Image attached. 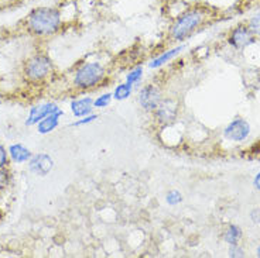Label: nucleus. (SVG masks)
Returning <instances> with one entry per match:
<instances>
[{"label":"nucleus","instance_id":"obj_10","mask_svg":"<svg viewBox=\"0 0 260 258\" xmlns=\"http://www.w3.org/2000/svg\"><path fill=\"white\" fill-rule=\"evenodd\" d=\"M229 43H231V46L238 48V50L246 48L247 46H250V44L254 43V34L246 26L236 27V28H234V31L231 32Z\"/></svg>","mask_w":260,"mask_h":258},{"label":"nucleus","instance_id":"obj_12","mask_svg":"<svg viewBox=\"0 0 260 258\" xmlns=\"http://www.w3.org/2000/svg\"><path fill=\"white\" fill-rule=\"evenodd\" d=\"M64 116V110H58L55 113H52L46 119H43L41 122L37 124V131L40 134H50L54 130L59 126V117Z\"/></svg>","mask_w":260,"mask_h":258},{"label":"nucleus","instance_id":"obj_15","mask_svg":"<svg viewBox=\"0 0 260 258\" xmlns=\"http://www.w3.org/2000/svg\"><path fill=\"white\" fill-rule=\"evenodd\" d=\"M132 92H133V85L124 82V84L117 85L112 95H113V99H116V100H126L127 97L132 96Z\"/></svg>","mask_w":260,"mask_h":258},{"label":"nucleus","instance_id":"obj_18","mask_svg":"<svg viewBox=\"0 0 260 258\" xmlns=\"http://www.w3.org/2000/svg\"><path fill=\"white\" fill-rule=\"evenodd\" d=\"M112 99H113L112 93H102L101 96H98L93 100V107L95 109H105V107H108L111 104Z\"/></svg>","mask_w":260,"mask_h":258},{"label":"nucleus","instance_id":"obj_1","mask_svg":"<svg viewBox=\"0 0 260 258\" xmlns=\"http://www.w3.org/2000/svg\"><path fill=\"white\" fill-rule=\"evenodd\" d=\"M62 26L61 13L55 7H37L27 16V28L36 35H52Z\"/></svg>","mask_w":260,"mask_h":258},{"label":"nucleus","instance_id":"obj_9","mask_svg":"<svg viewBox=\"0 0 260 258\" xmlns=\"http://www.w3.org/2000/svg\"><path fill=\"white\" fill-rule=\"evenodd\" d=\"M61 110L55 103L51 102H47V103L37 104V106H32L28 113V117L26 120V126H37L43 119H46L47 116H50L52 113Z\"/></svg>","mask_w":260,"mask_h":258},{"label":"nucleus","instance_id":"obj_13","mask_svg":"<svg viewBox=\"0 0 260 258\" xmlns=\"http://www.w3.org/2000/svg\"><path fill=\"white\" fill-rule=\"evenodd\" d=\"M9 157H10V160L16 164H24V162H28V160L31 158L32 153L30 150L27 149L26 145H23V144H12L9 149Z\"/></svg>","mask_w":260,"mask_h":258},{"label":"nucleus","instance_id":"obj_2","mask_svg":"<svg viewBox=\"0 0 260 258\" xmlns=\"http://www.w3.org/2000/svg\"><path fill=\"white\" fill-rule=\"evenodd\" d=\"M204 19H205V13L200 7H194V9L184 12L181 16L177 17L170 28V39L173 41H178V43L187 40L198 27L201 26Z\"/></svg>","mask_w":260,"mask_h":258},{"label":"nucleus","instance_id":"obj_7","mask_svg":"<svg viewBox=\"0 0 260 258\" xmlns=\"http://www.w3.org/2000/svg\"><path fill=\"white\" fill-rule=\"evenodd\" d=\"M223 134H225L228 140L241 142L243 140H246L249 134H250V126H249V123L246 120L236 119V120L228 124Z\"/></svg>","mask_w":260,"mask_h":258},{"label":"nucleus","instance_id":"obj_22","mask_svg":"<svg viewBox=\"0 0 260 258\" xmlns=\"http://www.w3.org/2000/svg\"><path fill=\"white\" fill-rule=\"evenodd\" d=\"M249 28L252 30L253 34H257L260 35V13L253 16L252 19L249 20Z\"/></svg>","mask_w":260,"mask_h":258},{"label":"nucleus","instance_id":"obj_16","mask_svg":"<svg viewBox=\"0 0 260 258\" xmlns=\"http://www.w3.org/2000/svg\"><path fill=\"white\" fill-rule=\"evenodd\" d=\"M223 239H225V241H226L229 245L238 244V243H239V240L242 239L241 227L235 226V225L229 226V229H228L226 232H225V236H223Z\"/></svg>","mask_w":260,"mask_h":258},{"label":"nucleus","instance_id":"obj_25","mask_svg":"<svg viewBox=\"0 0 260 258\" xmlns=\"http://www.w3.org/2000/svg\"><path fill=\"white\" fill-rule=\"evenodd\" d=\"M253 185L256 189H259L260 191V172L256 175V178H254V181H253Z\"/></svg>","mask_w":260,"mask_h":258},{"label":"nucleus","instance_id":"obj_26","mask_svg":"<svg viewBox=\"0 0 260 258\" xmlns=\"http://www.w3.org/2000/svg\"><path fill=\"white\" fill-rule=\"evenodd\" d=\"M257 257L260 258V247H259V248H257Z\"/></svg>","mask_w":260,"mask_h":258},{"label":"nucleus","instance_id":"obj_8","mask_svg":"<svg viewBox=\"0 0 260 258\" xmlns=\"http://www.w3.org/2000/svg\"><path fill=\"white\" fill-rule=\"evenodd\" d=\"M177 102L174 99H164L158 103L157 109L154 110L156 120L161 124H170L176 120L177 117Z\"/></svg>","mask_w":260,"mask_h":258},{"label":"nucleus","instance_id":"obj_21","mask_svg":"<svg viewBox=\"0 0 260 258\" xmlns=\"http://www.w3.org/2000/svg\"><path fill=\"white\" fill-rule=\"evenodd\" d=\"M9 160H10L9 151L3 144H0V169H3V168H6L9 165Z\"/></svg>","mask_w":260,"mask_h":258},{"label":"nucleus","instance_id":"obj_5","mask_svg":"<svg viewBox=\"0 0 260 258\" xmlns=\"http://www.w3.org/2000/svg\"><path fill=\"white\" fill-rule=\"evenodd\" d=\"M54 168V160L51 155L46 153H39V154H32L31 158L28 160V169L32 174L39 175V176H46L52 171Z\"/></svg>","mask_w":260,"mask_h":258},{"label":"nucleus","instance_id":"obj_24","mask_svg":"<svg viewBox=\"0 0 260 258\" xmlns=\"http://www.w3.org/2000/svg\"><path fill=\"white\" fill-rule=\"evenodd\" d=\"M250 219L256 225H260V207H256L254 210L250 212Z\"/></svg>","mask_w":260,"mask_h":258},{"label":"nucleus","instance_id":"obj_17","mask_svg":"<svg viewBox=\"0 0 260 258\" xmlns=\"http://www.w3.org/2000/svg\"><path fill=\"white\" fill-rule=\"evenodd\" d=\"M142 78H143V66H136L126 75V82L130 85H136L142 81Z\"/></svg>","mask_w":260,"mask_h":258},{"label":"nucleus","instance_id":"obj_19","mask_svg":"<svg viewBox=\"0 0 260 258\" xmlns=\"http://www.w3.org/2000/svg\"><path fill=\"white\" fill-rule=\"evenodd\" d=\"M166 202H167L169 206H177V205H180L182 202V195L178 191H176V189H173V191H170L169 194L166 195Z\"/></svg>","mask_w":260,"mask_h":258},{"label":"nucleus","instance_id":"obj_11","mask_svg":"<svg viewBox=\"0 0 260 258\" xmlns=\"http://www.w3.org/2000/svg\"><path fill=\"white\" fill-rule=\"evenodd\" d=\"M93 109H95L93 107V100H92L91 97H81V99H77V100H74L71 103L72 115L77 119L91 115Z\"/></svg>","mask_w":260,"mask_h":258},{"label":"nucleus","instance_id":"obj_3","mask_svg":"<svg viewBox=\"0 0 260 258\" xmlns=\"http://www.w3.org/2000/svg\"><path fill=\"white\" fill-rule=\"evenodd\" d=\"M106 77V69L99 62H88L79 66L74 75V86L81 91H89L96 88Z\"/></svg>","mask_w":260,"mask_h":258},{"label":"nucleus","instance_id":"obj_4","mask_svg":"<svg viewBox=\"0 0 260 258\" xmlns=\"http://www.w3.org/2000/svg\"><path fill=\"white\" fill-rule=\"evenodd\" d=\"M54 71L52 61L44 54H36L27 59L24 64V75L31 82H41L50 77Z\"/></svg>","mask_w":260,"mask_h":258},{"label":"nucleus","instance_id":"obj_14","mask_svg":"<svg viewBox=\"0 0 260 258\" xmlns=\"http://www.w3.org/2000/svg\"><path fill=\"white\" fill-rule=\"evenodd\" d=\"M182 50H185V47L184 46H178L176 48H171L169 51H164L162 54H160L158 57H156L154 59H151V62L149 64L150 68H153V69H157V68H161L162 65L169 64L170 61H173V59L176 58L177 55H180L182 52Z\"/></svg>","mask_w":260,"mask_h":258},{"label":"nucleus","instance_id":"obj_23","mask_svg":"<svg viewBox=\"0 0 260 258\" xmlns=\"http://www.w3.org/2000/svg\"><path fill=\"white\" fill-rule=\"evenodd\" d=\"M229 257H245V251L242 250L241 247L238 244L231 245V250H229Z\"/></svg>","mask_w":260,"mask_h":258},{"label":"nucleus","instance_id":"obj_20","mask_svg":"<svg viewBox=\"0 0 260 258\" xmlns=\"http://www.w3.org/2000/svg\"><path fill=\"white\" fill-rule=\"evenodd\" d=\"M98 119H99L98 115L91 113V115H88V116H85V117H81V119H78L77 122L72 123V126H75V127H81V126H85V124H89V123L95 122V120H98Z\"/></svg>","mask_w":260,"mask_h":258},{"label":"nucleus","instance_id":"obj_6","mask_svg":"<svg viewBox=\"0 0 260 258\" xmlns=\"http://www.w3.org/2000/svg\"><path fill=\"white\" fill-rule=\"evenodd\" d=\"M139 102L146 112H154L161 102V92L154 85H146L139 93Z\"/></svg>","mask_w":260,"mask_h":258}]
</instances>
